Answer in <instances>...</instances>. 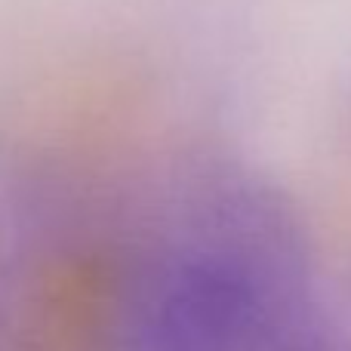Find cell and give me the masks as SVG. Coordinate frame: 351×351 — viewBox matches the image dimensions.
I'll use <instances>...</instances> for the list:
<instances>
[{
  "mask_svg": "<svg viewBox=\"0 0 351 351\" xmlns=\"http://www.w3.org/2000/svg\"><path fill=\"white\" fill-rule=\"evenodd\" d=\"M271 290L243 250H194L173 262L142 302L136 351H256Z\"/></svg>",
  "mask_w": 351,
  "mask_h": 351,
  "instance_id": "6da1fadb",
  "label": "cell"
}]
</instances>
